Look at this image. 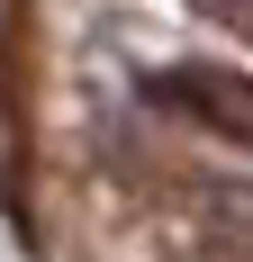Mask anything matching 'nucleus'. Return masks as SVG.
Returning <instances> with one entry per match:
<instances>
[{
    "instance_id": "f257e3e1",
    "label": "nucleus",
    "mask_w": 253,
    "mask_h": 262,
    "mask_svg": "<svg viewBox=\"0 0 253 262\" xmlns=\"http://www.w3.org/2000/svg\"><path fill=\"white\" fill-rule=\"evenodd\" d=\"M154 100L181 108V118H199V127L226 136V145H253V73H226V63H172V73H154Z\"/></svg>"
},
{
    "instance_id": "f03ea898",
    "label": "nucleus",
    "mask_w": 253,
    "mask_h": 262,
    "mask_svg": "<svg viewBox=\"0 0 253 262\" xmlns=\"http://www.w3.org/2000/svg\"><path fill=\"white\" fill-rule=\"evenodd\" d=\"M199 9H208V18H226L235 36H253V0H199Z\"/></svg>"
}]
</instances>
